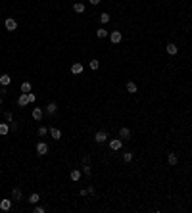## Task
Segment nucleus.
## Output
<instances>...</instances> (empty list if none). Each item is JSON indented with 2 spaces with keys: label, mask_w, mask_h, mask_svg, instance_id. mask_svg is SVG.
<instances>
[{
  "label": "nucleus",
  "mask_w": 192,
  "mask_h": 213,
  "mask_svg": "<svg viewBox=\"0 0 192 213\" xmlns=\"http://www.w3.org/2000/svg\"><path fill=\"white\" fill-rule=\"evenodd\" d=\"M4 27H6V31H15L17 29V21H15L14 17H8L6 21H4Z\"/></svg>",
  "instance_id": "f257e3e1"
},
{
  "label": "nucleus",
  "mask_w": 192,
  "mask_h": 213,
  "mask_svg": "<svg viewBox=\"0 0 192 213\" xmlns=\"http://www.w3.org/2000/svg\"><path fill=\"white\" fill-rule=\"evenodd\" d=\"M121 39H123L121 31H112V33H110V40L113 44H119V42H121Z\"/></svg>",
  "instance_id": "f03ea898"
},
{
  "label": "nucleus",
  "mask_w": 192,
  "mask_h": 213,
  "mask_svg": "<svg viewBox=\"0 0 192 213\" xmlns=\"http://www.w3.org/2000/svg\"><path fill=\"white\" fill-rule=\"evenodd\" d=\"M119 138H121V140H129V138H131V129H129V127H121V129H119Z\"/></svg>",
  "instance_id": "7ed1b4c3"
},
{
  "label": "nucleus",
  "mask_w": 192,
  "mask_h": 213,
  "mask_svg": "<svg viewBox=\"0 0 192 213\" xmlns=\"http://www.w3.org/2000/svg\"><path fill=\"white\" fill-rule=\"evenodd\" d=\"M94 140H96V142H98V144H102V142H106V140H108V133H106V131H98V133L94 134Z\"/></svg>",
  "instance_id": "20e7f679"
},
{
  "label": "nucleus",
  "mask_w": 192,
  "mask_h": 213,
  "mask_svg": "<svg viewBox=\"0 0 192 213\" xmlns=\"http://www.w3.org/2000/svg\"><path fill=\"white\" fill-rule=\"evenodd\" d=\"M37 154L39 155H46V154H48V144H46V142H39L37 144Z\"/></svg>",
  "instance_id": "39448f33"
},
{
  "label": "nucleus",
  "mask_w": 192,
  "mask_h": 213,
  "mask_svg": "<svg viewBox=\"0 0 192 213\" xmlns=\"http://www.w3.org/2000/svg\"><path fill=\"white\" fill-rule=\"evenodd\" d=\"M121 146H123V140L121 138H112L110 140V148L112 150H121Z\"/></svg>",
  "instance_id": "423d86ee"
},
{
  "label": "nucleus",
  "mask_w": 192,
  "mask_h": 213,
  "mask_svg": "<svg viewBox=\"0 0 192 213\" xmlns=\"http://www.w3.org/2000/svg\"><path fill=\"white\" fill-rule=\"evenodd\" d=\"M56 111H58V104H56V102H48V104H46V113H48V115H54Z\"/></svg>",
  "instance_id": "0eeeda50"
},
{
  "label": "nucleus",
  "mask_w": 192,
  "mask_h": 213,
  "mask_svg": "<svg viewBox=\"0 0 192 213\" xmlns=\"http://www.w3.org/2000/svg\"><path fill=\"white\" fill-rule=\"evenodd\" d=\"M83 69H85V67H83V64H79V61H75V64L71 65V73L73 75H81Z\"/></svg>",
  "instance_id": "6e6552de"
},
{
  "label": "nucleus",
  "mask_w": 192,
  "mask_h": 213,
  "mask_svg": "<svg viewBox=\"0 0 192 213\" xmlns=\"http://www.w3.org/2000/svg\"><path fill=\"white\" fill-rule=\"evenodd\" d=\"M31 115H33L35 121H40V119H42V115H44V111L40 110V108H33V113H31Z\"/></svg>",
  "instance_id": "1a4fd4ad"
},
{
  "label": "nucleus",
  "mask_w": 192,
  "mask_h": 213,
  "mask_svg": "<svg viewBox=\"0 0 192 213\" xmlns=\"http://www.w3.org/2000/svg\"><path fill=\"white\" fill-rule=\"evenodd\" d=\"M165 50H167L169 56H175V54L179 52V48H177V44H175V42H169L167 46H165Z\"/></svg>",
  "instance_id": "9d476101"
},
{
  "label": "nucleus",
  "mask_w": 192,
  "mask_h": 213,
  "mask_svg": "<svg viewBox=\"0 0 192 213\" xmlns=\"http://www.w3.org/2000/svg\"><path fill=\"white\" fill-rule=\"evenodd\" d=\"M0 209H2V211H10V209H12V200H0Z\"/></svg>",
  "instance_id": "9b49d317"
},
{
  "label": "nucleus",
  "mask_w": 192,
  "mask_h": 213,
  "mask_svg": "<svg viewBox=\"0 0 192 213\" xmlns=\"http://www.w3.org/2000/svg\"><path fill=\"white\" fill-rule=\"evenodd\" d=\"M167 163H169V165H177V163H179V155L173 154V152L167 154Z\"/></svg>",
  "instance_id": "f8f14e48"
},
{
  "label": "nucleus",
  "mask_w": 192,
  "mask_h": 213,
  "mask_svg": "<svg viewBox=\"0 0 192 213\" xmlns=\"http://www.w3.org/2000/svg\"><path fill=\"white\" fill-rule=\"evenodd\" d=\"M10 83H12V77H10V75H6V73L0 75V85H2V86H8Z\"/></svg>",
  "instance_id": "ddd939ff"
},
{
  "label": "nucleus",
  "mask_w": 192,
  "mask_h": 213,
  "mask_svg": "<svg viewBox=\"0 0 192 213\" xmlns=\"http://www.w3.org/2000/svg\"><path fill=\"white\" fill-rule=\"evenodd\" d=\"M69 179H71V180H75V183H77V180L81 179V169H73V171H71V173H69Z\"/></svg>",
  "instance_id": "4468645a"
},
{
  "label": "nucleus",
  "mask_w": 192,
  "mask_h": 213,
  "mask_svg": "<svg viewBox=\"0 0 192 213\" xmlns=\"http://www.w3.org/2000/svg\"><path fill=\"white\" fill-rule=\"evenodd\" d=\"M21 198H23L21 190H19V188H14V190H12V200H15V202H19V200H21Z\"/></svg>",
  "instance_id": "2eb2a0df"
},
{
  "label": "nucleus",
  "mask_w": 192,
  "mask_h": 213,
  "mask_svg": "<svg viewBox=\"0 0 192 213\" xmlns=\"http://www.w3.org/2000/svg\"><path fill=\"white\" fill-rule=\"evenodd\" d=\"M73 10L77 14H85V10H87V6L83 2H77V4H73Z\"/></svg>",
  "instance_id": "dca6fc26"
},
{
  "label": "nucleus",
  "mask_w": 192,
  "mask_h": 213,
  "mask_svg": "<svg viewBox=\"0 0 192 213\" xmlns=\"http://www.w3.org/2000/svg\"><path fill=\"white\" fill-rule=\"evenodd\" d=\"M10 133V125L8 123H0V136H6Z\"/></svg>",
  "instance_id": "f3484780"
},
{
  "label": "nucleus",
  "mask_w": 192,
  "mask_h": 213,
  "mask_svg": "<svg viewBox=\"0 0 192 213\" xmlns=\"http://www.w3.org/2000/svg\"><path fill=\"white\" fill-rule=\"evenodd\" d=\"M27 202H29V204H33V205H35V204H39V202H40V196L37 194V192H33V194L29 196V200H27Z\"/></svg>",
  "instance_id": "a211bd4d"
},
{
  "label": "nucleus",
  "mask_w": 192,
  "mask_h": 213,
  "mask_svg": "<svg viewBox=\"0 0 192 213\" xmlns=\"http://www.w3.org/2000/svg\"><path fill=\"white\" fill-rule=\"evenodd\" d=\"M17 104H19V106H27V104H29V98H27L25 92H21V96L17 98Z\"/></svg>",
  "instance_id": "6ab92c4d"
},
{
  "label": "nucleus",
  "mask_w": 192,
  "mask_h": 213,
  "mask_svg": "<svg viewBox=\"0 0 192 213\" xmlns=\"http://www.w3.org/2000/svg\"><path fill=\"white\" fill-rule=\"evenodd\" d=\"M50 136L54 140H60L61 138V131H60V129H50Z\"/></svg>",
  "instance_id": "aec40b11"
},
{
  "label": "nucleus",
  "mask_w": 192,
  "mask_h": 213,
  "mask_svg": "<svg viewBox=\"0 0 192 213\" xmlns=\"http://www.w3.org/2000/svg\"><path fill=\"white\" fill-rule=\"evenodd\" d=\"M96 37H98V39H106V37H110V33H108L104 27H100V29L96 31Z\"/></svg>",
  "instance_id": "412c9836"
},
{
  "label": "nucleus",
  "mask_w": 192,
  "mask_h": 213,
  "mask_svg": "<svg viewBox=\"0 0 192 213\" xmlns=\"http://www.w3.org/2000/svg\"><path fill=\"white\" fill-rule=\"evenodd\" d=\"M83 175H87V177H90V175H92V167H90V163H85V165H83Z\"/></svg>",
  "instance_id": "4be33fe9"
},
{
  "label": "nucleus",
  "mask_w": 192,
  "mask_h": 213,
  "mask_svg": "<svg viewBox=\"0 0 192 213\" xmlns=\"http://www.w3.org/2000/svg\"><path fill=\"white\" fill-rule=\"evenodd\" d=\"M127 92H131V94L137 92V85H134L133 81H127Z\"/></svg>",
  "instance_id": "5701e85b"
},
{
  "label": "nucleus",
  "mask_w": 192,
  "mask_h": 213,
  "mask_svg": "<svg viewBox=\"0 0 192 213\" xmlns=\"http://www.w3.org/2000/svg\"><path fill=\"white\" fill-rule=\"evenodd\" d=\"M89 67H90L92 71H96L98 67H100V61H98V60H90V64H89Z\"/></svg>",
  "instance_id": "b1692460"
},
{
  "label": "nucleus",
  "mask_w": 192,
  "mask_h": 213,
  "mask_svg": "<svg viewBox=\"0 0 192 213\" xmlns=\"http://www.w3.org/2000/svg\"><path fill=\"white\" fill-rule=\"evenodd\" d=\"M123 161H125V163L133 161V152H125V154H123Z\"/></svg>",
  "instance_id": "393cba45"
},
{
  "label": "nucleus",
  "mask_w": 192,
  "mask_h": 213,
  "mask_svg": "<svg viewBox=\"0 0 192 213\" xmlns=\"http://www.w3.org/2000/svg\"><path fill=\"white\" fill-rule=\"evenodd\" d=\"M21 92H25V94H27V92H31V83H27V81L23 83V85H21Z\"/></svg>",
  "instance_id": "a878e982"
},
{
  "label": "nucleus",
  "mask_w": 192,
  "mask_h": 213,
  "mask_svg": "<svg viewBox=\"0 0 192 213\" xmlns=\"http://www.w3.org/2000/svg\"><path fill=\"white\" fill-rule=\"evenodd\" d=\"M100 21L108 23V21H110V14H100Z\"/></svg>",
  "instance_id": "bb28decb"
},
{
  "label": "nucleus",
  "mask_w": 192,
  "mask_h": 213,
  "mask_svg": "<svg viewBox=\"0 0 192 213\" xmlns=\"http://www.w3.org/2000/svg\"><path fill=\"white\" fill-rule=\"evenodd\" d=\"M39 136H44V134H48V129H46V127H39Z\"/></svg>",
  "instance_id": "cd10ccee"
},
{
  "label": "nucleus",
  "mask_w": 192,
  "mask_h": 213,
  "mask_svg": "<svg viewBox=\"0 0 192 213\" xmlns=\"http://www.w3.org/2000/svg\"><path fill=\"white\" fill-rule=\"evenodd\" d=\"M4 119H6V121H10V123H12V119H14L12 111H4Z\"/></svg>",
  "instance_id": "c85d7f7f"
},
{
  "label": "nucleus",
  "mask_w": 192,
  "mask_h": 213,
  "mask_svg": "<svg viewBox=\"0 0 192 213\" xmlns=\"http://www.w3.org/2000/svg\"><path fill=\"white\" fill-rule=\"evenodd\" d=\"M27 98H29V104H31V102H35V100H37V96H35V94H33V92H27Z\"/></svg>",
  "instance_id": "c756f323"
},
{
  "label": "nucleus",
  "mask_w": 192,
  "mask_h": 213,
  "mask_svg": "<svg viewBox=\"0 0 192 213\" xmlns=\"http://www.w3.org/2000/svg\"><path fill=\"white\" fill-rule=\"evenodd\" d=\"M35 213H44V207H42V205H37V204H35Z\"/></svg>",
  "instance_id": "7c9ffc66"
},
{
  "label": "nucleus",
  "mask_w": 192,
  "mask_h": 213,
  "mask_svg": "<svg viewBox=\"0 0 192 213\" xmlns=\"http://www.w3.org/2000/svg\"><path fill=\"white\" fill-rule=\"evenodd\" d=\"M83 163H90V155H83Z\"/></svg>",
  "instance_id": "2f4dec72"
},
{
  "label": "nucleus",
  "mask_w": 192,
  "mask_h": 213,
  "mask_svg": "<svg viewBox=\"0 0 192 213\" xmlns=\"http://www.w3.org/2000/svg\"><path fill=\"white\" fill-rule=\"evenodd\" d=\"M10 131H14V133L17 131V123H12V125H10Z\"/></svg>",
  "instance_id": "473e14b6"
},
{
  "label": "nucleus",
  "mask_w": 192,
  "mask_h": 213,
  "mask_svg": "<svg viewBox=\"0 0 192 213\" xmlns=\"http://www.w3.org/2000/svg\"><path fill=\"white\" fill-rule=\"evenodd\" d=\"M79 194H81V198H83V196H87V194H89V190H87V188H81Z\"/></svg>",
  "instance_id": "72a5a7b5"
},
{
  "label": "nucleus",
  "mask_w": 192,
  "mask_h": 213,
  "mask_svg": "<svg viewBox=\"0 0 192 213\" xmlns=\"http://www.w3.org/2000/svg\"><path fill=\"white\" fill-rule=\"evenodd\" d=\"M90 4H94V6H98V4H100V0H89Z\"/></svg>",
  "instance_id": "f704fd0d"
},
{
  "label": "nucleus",
  "mask_w": 192,
  "mask_h": 213,
  "mask_svg": "<svg viewBox=\"0 0 192 213\" xmlns=\"http://www.w3.org/2000/svg\"><path fill=\"white\" fill-rule=\"evenodd\" d=\"M2 104H4V100H2V96H0V106H2Z\"/></svg>",
  "instance_id": "c9c22d12"
}]
</instances>
